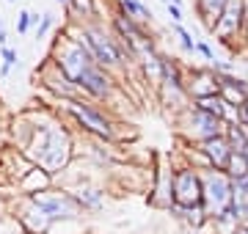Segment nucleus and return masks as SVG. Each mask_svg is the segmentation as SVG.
<instances>
[{
    "label": "nucleus",
    "instance_id": "nucleus-28",
    "mask_svg": "<svg viewBox=\"0 0 248 234\" xmlns=\"http://www.w3.org/2000/svg\"><path fill=\"white\" fill-rule=\"evenodd\" d=\"M207 66H210V69H213L215 74H229V72H234V61H221V58L210 61Z\"/></svg>",
    "mask_w": 248,
    "mask_h": 234
},
{
    "label": "nucleus",
    "instance_id": "nucleus-20",
    "mask_svg": "<svg viewBox=\"0 0 248 234\" xmlns=\"http://www.w3.org/2000/svg\"><path fill=\"white\" fill-rule=\"evenodd\" d=\"M22 220H25V226L31 229V232H45L47 223H50V218H47L42 209L36 207V204L31 209H25V212H22Z\"/></svg>",
    "mask_w": 248,
    "mask_h": 234
},
{
    "label": "nucleus",
    "instance_id": "nucleus-2",
    "mask_svg": "<svg viewBox=\"0 0 248 234\" xmlns=\"http://www.w3.org/2000/svg\"><path fill=\"white\" fill-rule=\"evenodd\" d=\"M28 154L42 165L45 171L55 174L66 168L72 160V138L61 124H36L31 127V141H28Z\"/></svg>",
    "mask_w": 248,
    "mask_h": 234
},
{
    "label": "nucleus",
    "instance_id": "nucleus-29",
    "mask_svg": "<svg viewBox=\"0 0 248 234\" xmlns=\"http://www.w3.org/2000/svg\"><path fill=\"white\" fill-rule=\"evenodd\" d=\"M9 44V28H6V19L0 17V47Z\"/></svg>",
    "mask_w": 248,
    "mask_h": 234
},
{
    "label": "nucleus",
    "instance_id": "nucleus-11",
    "mask_svg": "<svg viewBox=\"0 0 248 234\" xmlns=\"http://www.w3.org/2000/svg\"><path fill=\"white\" fill-rule=\"evenodd\" d=\"M42 77H45V86H47V88L53 91V94H58L61 99L80 97L78 86H75V83H72L69 77H66V74H63L61 69H58V66L53 63V61H50V58H47V61H45V66H42Z\"/></svg>",
    "mask_w": 248,
    "mask_h": 234
},
{
    "label": "nucleus",
    "instance_id": "nucleus-5",
    "mask_svg": "<svg viewBox=\"0 0 248 234\" xmlns=\"http://www.w3.org/2000/svg\"><path fill=\"white\" fill-rule=\"evenodd\" d=\"M61 102L66 105L69 116L75 118L83 130L94 132L97 138H110V135H113V124H110V118H108L97 105H91V102H86V99H80V97L61 99Z\"/></svg>",
    "mask_w": 248,
    "mask_h": 234
},
{
    "label": "nucleus",
    "instance_id": "nucleus-12",
    "mask_svg": "<svg viewBox=\"0 0 248 234\" xmlns=\"http://www.w3.org/2000/svg\"><path fill=\"white\" fill-rule=\"evenodd\" d=\"M202 152H204V157L210 160V165L213 168H226V162H229V154H232V146H229V141L223 135H213V138H204L202 141Z\"/></svg>",
    "mask_w": 248,
    "mask_h": 234
},
{
    "label": "nucleus",
    "instance_id": "nucleus-1",
    "mask_svg": "<svg viewBox=\"0 0 248 234\" xmlns=\"http://www.w3.org/2000/svg\"><path fill=\"white\" fill-rule=\"evenodd\" d=\"M63 28L72 36H78L83 44L89 47L94 61L108 69V72H122L127 66V53H124L122 42L113 36V30L108 28L105 19H89V22H63Z\"/></svg>",
    "mask_w": 248,
    "mask_h": 234
},
{
    "label": "nucleus",
    "instance_id": "nucleus-24",
    "mask_svg": "<svg viewBox=\"0 0 248 234\" xmlns=\"http://www.w3.org/2000/svg\"><path fill=\"white\" fill-rule=\"evenodd\" d=\"M55 28V14L53 11H45L42 17H39V25L33 28V33H36V39H47V33Z\"/></svg>",
    "mask_w": 248,
    "mask_h": 234
},
{
    "label": "nucleus",
    "instance_id": "nucleus-8",
    "mask_svg": "<svg viewBox=\"0 0 248 234\" xmlns=\"http://www.w3.org/2000/svg\"><path fill=\"white\" fill-rule=\"evenodd\" d=\"M182 121H185V127H187V132H190V138H196L199 144H202L204 138L223 135V127H226V121H223V118L210 116V113L199 110L196 105H187V108L182 110Z\"/></svg>",
    "mask_w": 248,
    "mask_h": 234
},
{
    "label": "nucleus",
    "instance_id": "nucleus-3",
    "mask_svg": "<svg viewBox=\"0 0 248 234\" xmlns=\"http://www.w3.org/2000/svg\"><path fill=\"white\" fill-rule=\"evenodd\" d=\"M210 36L229 53H240L246 47V0H226L223 14L218 17Z\"/></svg>",
    "mask_w": 248,
    "mask_h": 234
},
{
    "label": "nucleus",
    "instance_id": "nucleus-21",
    "mask_svg": "<svg viewBox=\"0 0 248 234\" xmlns=\"http://www.w3.org/2000/svg\"><path fill=\"white\" fill-rule=\"evenodd\" d=\"M223 171L229 174L232 179L246 176V174H248V157L243 152H232L229 154V162H226V168H223Z\"/></svg>",
    "mask_w": 248,
    "mask_h": 234
},
{
    "label": "nucleus",
    "instance_id": "nucleus-27",
    "mask_svg": "<svg viewBox=\"0 0 248 234\" xmlns=\"http://www.w3.org/2000/svg\"><path fill=\"white\" fill-rule=\"evenodd\" d=\"M166 14H169L171 22L185 25V9H182V6H177V3H166Z\"/></svg>",
    "mask_w": 248,
    "mask_h": 234
},
{
    "label": "nucleus",
    "instance_id": "nucleus-16",
    "mask_svg": "<svg viewBox=\"0 0 248 234\" xmlns=\"http://www.w3.org/2000/svg\"><path fill=\"white\" fill-rule=\"evenodd\" d=\"M190 105H196L199 110H204V113H210V116H215V118H223L226 116V99L221 97V94H207V97H196V99H190Z\"/></svg>",
    "mask_w": 248,
    "mask_h": 234
},
{
    "label": "nucleus",
    "instance_id": "nucleus-4",
    "mask_svg": "<svg viewBox=\"0 0 248 234\" xmlns=\"http://www.w3.org/2000/svg\"><path fill=\"white\" fill-rule=\"evenodd\" d=\"M202 176V204L207 212H223L232 204V176L221 168H204Z\"/></svg>",
    "mask_w": 248,
    "mask_h": 234
},
{
    "label": "nucleus",
    "instance_id": "nucleus-18",
    "mask_svg": "<svg viewBox=\"0 0 248 234\" xmlns=\"http://www.w3.org/2000/svg\"><path fill=\"white\" fill-rule=\"evenodd\" d=\"M72 198L78 201V207L99 209V207H102V201H105V193H102V190H97V188H80Z\"/></svg>",
    "mask_w": 248,
    "mask_h": 234
},
{
    "label": "nucleus",
    "instance_id": "nucleus-10",
    "mask_svg": "<svg viewBox=\"0 0 248 234\" xmlns=\"http://www.w3.org/2000/svg\"><path fill=\"white\" fill-rule=\"evenodd\" d=\"M187 94L190 99L207 97V94H218V74L210 66H187Z\"/></svg>",
    "mask_w": 248,
    "mask_h": 234
},
{
    "label": "nucleus",
    "instance_id": "nucleus-26",
    "mask_svg": "<svg viewBox=\"0 0 248 234\" xmlns=\"http://www.w3.org/2000/svg\"><path fill=\"white\" fill-rule=\"evenodd\" d=\"M196 53L202 55L204 61L210 63V61H215V58H218V55H215V50L213 47H210V42H207V39H196Z\"/></svg>",
    "mask_w": 248,
    "mask_h": 234
},
{
    "label": "nucleus",
    "instance_id": "nucleus-14",
    "mask_svg": "<svg viewBox=\"0 0 248 234\" xmlns=\"http://www.w3.org/2000/svg\"><path fill=\"white\" fill-rule=\"evenodd\" d=\"M63 9H66V22H89V19H97V0H69Z\"/></svg>",
    "mask_w": 248,
    "mask_h": 234
},
{
    "label": "nucleus",
    "instance_id": "nucleus-15",
    "mask_svg": "<svg viewBox=\"0 0 248 234\" xmlns=\"http://www.w3.org/2000/svg\"><path fill=\"white\" fill-rule=\"evenodd\" d=\"M113 9L122 11V14H127V17L138 19V22H146V25H152V9L143 3V0H113Z\"/></svg>",
    "mask_w": 248,
    "mask_h": 234
},
{
    "label": "nucleus",
    "instance_id": "nucleus-17",
    "mask_svg": "<svg viewBox=\"0 0 248 234\" xmlns=\"http://www.w3.org/2000/svg\"><path fill=\"white\" fill-rule=\"evenodd\" d=\"M47 185H50V171H45L42 165L31 168V174L22 179V190H25V193H39V190H45Z\"/></svg>",
    "mask_w": 248,
    "mask_h": 234
},
{
    "label": "nucleus",
    "instance_id": "nucleus-23",
    "mask_svg": "<svg viewBox=\"0 0 248 234\" xmlns=\"http://www.w3.org/2000/svg\"><path fill=\"white\" fill-rule=\"evenodd\" d=\"M0 58H3V66H0V77H9L11 69H14V66H19V55H17V50H14V47L3 44V47H0Z\"/></svg>",
    "mask_w": 248,
    "mask_h": 234
},
{
    "label": "nucleus",
    "instance_id": "nucleus-6",
    "mask_svg": "<svg viewBox=\"0 0 248 234\" xmlns=\"http://www.w3.org/2000/svg\"><path fill=\"white\" fill-rule=\"evenodd\" d=\"M171 196L179 207H199L202 204V176L196 168L171 171Z\"/></svg>",
    "mask_w": 248,
    "mask_h": 234
},
{
    "label": "nucleus",
    "instance_id": "nucleus-30",
    "mask_svg": "<svg viewBox=\"0 0 248 234\" xmlns=\"http://www.w3.org/2000/svg\"><path fill=\"white\" fill-rule=\"evenodd\" d=\"M55 3H58V6H66V3H69V0H55Z\"/></svg>",
    "mask_w": 248,
    "mask_h": 234
},
{
    "label": "nucleus",
    "instance_id": "nucleus-25",
    "mask_svg": "<svg viewBox=\"0 0 248 234\" xmlns=\"http://www.w3.org/2000/svg\"><path fill=\"white\" fill-rule=\"evenodd\" d=\"M31 30H33V25H31V11L19 9V14H17V33L19 36H28Z\"/></svg>",
    "mask_w": 248,
    "mask_h": 234
},
{
    "label": "nucleus",
    "instance_id": "nucleus-22",
    "mask_svg": "<svg viewBox=\"0 0 248 234\" xmlns=\"http://www.w3.org/2000/svg\"><path fill=\"white\" fill-rule=\"evenodd\" d=\"M223 138L229 141L232 152H243V149H246V144H248V138L243 135L240 124H226V127H223Z\"/></svg>",
    "mask_w": 248,
    "mask_h": 234
},
{
    "label": "nucleus",
    "instance_id": "nucleus-13",
    "mask_svg": "<svg viewBox=\"0 0 248 234\" xmlns=\"http://www.w3.org/2000/svg\"><path fill=\"white\" fill-rule=\"evenodd\" d=\"M223 6H226V0H193V14L207 33H213L218 17L223 14Z\"/></svg>",
    "mask_w": 248,
    "mask_h": 234
},
{
    "label": "nucleus",
    "instance_id": "nucleus-19",
    "mask_svg": "<svg viewBox=\"0 0 248 234\" xmlns=\"http://www.w3.org/2000/svg\"><path fill=\"white\" fill-rule=\"evenodd\" d=\"M171 33H174V39H177V44L182 47V53H185V55H196V36L187 30L185 25L171 22Z\"/></svg>",
    "mask_w": 248,
    "mask_h": 234
},
{
    "label": "nucleus",
    "instance_id": "nucleus-32",
    "mask_svg": "<svg viewBox=\"0 0 248 234\" xmlns=\"http://www.w3.org/2000/svg\"><path fill=\"white\" fill-rule=\"evenodd\" d=\"M243 154H246V157H248V144H246V149H243Z\"/></svg>",
    "mask_w": 248,
    "mask_h": 234
},
{
    "label": "nucleus",
    "instance_id": "nucleus-9",
    "mask_svg": "<svg viewBox=\"0 0 248 234\" xmlns=\"http://www.w3.org/2000/svg\"><path fill=\"white\" fill-rule=\"evenodd\" d=\"M31 201L42 209L50 220H58V218H75L78 215V201L66 193H50V190H39V193H31Z\"/></svg>",
    "mask_w": 248,
    "mask_h": 234
},
{
    "label": "nucleus",
    "instance_id": "nucleus-7",
    "mask_svg": "<svg viewBox=\"0 0 248 234\" xmlns=\"http://www.w3.org/2000/svg\"><path fill=\"white\" fill-rule=\"evenodd\" d=\"M75 86H78V91L83 94V97H89V99H108L116 88L110 72L102 69L99 63H91L89 69L75 80Z\"/></svg>",
    "mask_w": 248,
    "mask_h": 234
},
{
    "label": "nucleus",
    "instance_id": "nucleus-31",
    "mask_svg": "<svg viewBox=\"0 0 248 234\" xmlns=\"http://www.w3.org/2000/svg\"><path fill=\"white\" fill-rule=\"evenodd\" d=\"M6 3H11V6H17V3H19V0H6Z\"/></svg>",
    "mask_w": 248,
    "mask_h": 234
}]
</instances>
